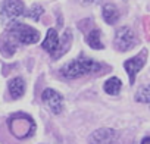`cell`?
Returning a JSON list of instances; mask_svg holds the SVG:
<instances>
[{
  "instance_id": "cell-1",
  "label": "cell",
  "mask_w": 150,
  "mask_h": 144,
  "mask_svg": "<svg viewBox=\"0 0 150 144\" xmlns=\"http://www.w3.org/2000/svg\"><path fill=\"white\" fill-rule=\"evenodd\" d=\"M38 40H40V32L37 30H34L33 27L25 25V24L12 22L9 31L6 32V35L2 40V46L12 44V47L15 50L16 49L15 43H18V44H35Z\"/></svg>"
},
{
  "instance_id": "cell-2",
  "label": "cell",
  "mask_w": 150,
  "mask_h": 144,
  "mask_svg": "<svg viewBox=\"0 0 150 144\" xmlns=\"http://www.w3.org/2000/svg\"><path fill=\"white\" fill-rule=\"evenodd\" d=\"M102 69V65L97 63L93 59L88 57H77L71 60L69 63H66L62 69H60V75L69 80L74 78H80L83 75H88V74H94V72H99Z\"/></svg>"
},
{
  "instance_id": "cell-3",
  "label": "cell",
  "mask_w": 150,
  "mask_h": 144,
  "mask_svg": "<svg viewBox=\"0 0 150 144\" xmlns=\"http://www.w3.org/2000/svg\"><path fill=\"white\" fill-rule=\"evenodd\" d=\"M8 124H9V128H11L12 134L16 138H27L35 129V125H34L33 119L27 115H13L8 121Z\"/></svg>"
},
{
  "instance_id": "cell-4",
  "label": "cell",
  "mask_w": 150,
  "mask_h": 144,
  "mask_svg": "<svg viewBox=\"0 0 150 144\" xmlns=\"http://www.w3.org/2000/svg\"><path fill=\"white\" fill-rule=\"evenodd\" d=\"M25 15V6L21 0H5L0 8V18L3 22H16L18 18Z\"/></svg>"
},
{
  "instance_id": "cell-5",
  "label": "cell",
  "mask_w": 150,
  "mask_h": 144,
  "mask_svg": "<svg viewBox=\"0 0 150 144\" xmlns=\"http://www.w3.org/2000/svg\"><path fill=\"white\" fill-rule=\"evenodd\" d=\"M113 43H115V47L119 52H128L137 44V38H135L131 28L121 27L115 34V41Z\"/></svg>"
},
{
  "instance_id": "cell-6",
  "label": "cell",
  "mask_w": 150,
  "mask_h": 144,
  "mask_svg": "<svg viewBox=\"0 0 150 144\" xmlns=\"http://www.w3.org/2000/svg\"><path fill=\"white\" fill-rule=\"evenodd\" d=\"M146 59H147V50H143L140 54H137V56H134V57H131V59L124 62V68H125L127 74L129 77V84L131 85L135 83V77H137L138 72L143 69V66L146 63Z\"/></svg>"
},
{
  "instance_id": "cell-7",
  "label": "cell",
  "mask_w": 150,
  "mask_h": 144,
  "mask_svg": "<svg viewBox=\"0 0 150 144\" xmlns=\"http://www.w3.org/2000/svg\"><path fill=\"white\" fill-rule=\"evenodd\" d=\"M41 100L53 115H59L63 110V97L53 88H46L41 93Z\"/></svg>"
},
{
  "instance_id": "cell-8",
  "label": "cell",
  "mask_w": 150,
  "mask_h": 144,
  "mask_svg": "<svg viewBox=\"0 0 150 144\" xmlns=\"http://www.w3.org/2000/svg\"><path fill=\"white\" fill-rule=\"evenodd\" d=\"M118 134L112 128H100L96 129L88 137V144H116Z\"/></svg>"
},
{
  "instance_id": "cell-9",
  "label": "cell",
  "mask_w": 150,
  "mask_h": 144,
  "mask_svg": "<svg viewBox=\"0 0 150 144\" xmlns=\"http://www.w3.org/2000/svg\"><path fill=\"white\" fill-rule=\"evenodd\" d=\"M43 49L50 53L53 57H59V52H60V40L57 35V31L54 28H50L46 34V38L43 41Z\"/></svg>"
},
{
  "instance_id": "cell-10",
  "label": "cell",
  "mask_w": 150,
  "mask_h": 144,
  "mask_svg": "<svg viewBox=\"0 0 150 144\" xmlns=\"http://www.w3.org/2000/svg\"><path fill=\"white\" fill-rule=\"evenodd\" d=\"M24 93H25V81L21 77H16L9 81V94L13 100L22 97Z\"/></svg>"
},
{
  "instance_id": "cell-11",
  "label": "cell",
  "mask_w": 150,
  "mask_h": 144,
  "mask_svg": "<svg viewBox=\"0 0 150 144\" xmlns=\"http://www.w3.org/2000/svg\"><path fill=\"white\" fill-rule=\"evenodd\" d=\"M102 15H103L105 22H106V24H109V25H113V24L119 19V12H118L116 6H115V5H112V3H108V5H105V6H103Z\"/></svg>"
},
{
  "instance_id": "cell-12",
  "label": "cell",
  "mask_w": 150,
  "mask_h": 144,
  "mask_svg": "<svg viewBox=\"0 0 150 144\" xmlns=\"http://www.w3.org/2000/svg\"><path fill=\"white\" fill-rule=\"evenodd\" d=\"M86 43L91 49H94V50H102L105 47V44L102 43V32H100V30H91L87 34V37H86Z\"/></svg>"
},
{
  "instance_id": "cell-13",
  "label": "cell",
  "mask_w": 150,
  "mask_h": 144,
  "mask_svg": "<svg viewBox=\"0 0 150 144\" xmlns=\"http://www.w3.org/2000/svg\"><path fill=\"white\" fill-rule=\"evenodd\" d=\"M121 88H122V83H121V80L116 78V77H110V78L105 83V85H103V90H105L109 96H116V94H119Z\"/></svg>"
},
{
  "instance_id": "cell-14",
  "label": "cell",
  "mask_w": 150,
  "mask_h": 144,
  "mask_svg": "<svg viewBox=\"0 0 150 144\" xmlns=\"http://www.w3.org/2000/svg\"><path fill=\"white\" fill-rule=\"evenodd\" d=\"M135 102L138 103H150V84L146 87H141L137 93H135Z\"/></svg>"
},
{
  "instance_id": "cell-15",
  "label": "cell",
  "mask_w": 150,
  "mask_h": 144,
  "mask_svg": "<svg viewBox=\"0 0 150 144\" xmlns=\"http://www.w3.org/2000/svg\"><path fill=\"white\" fill-rule=\"evenodd\" d=\"M25 15L30 16V18H33L34 21H38V18L43 15V8H41L40 5H35V6H33Z\"/></svg>"
},
{
  "instance_id": "cell-16",
  "label": "cell",
  "mask_w": 150,
  "mask_h": 144,
  "mask_svg": "<svg viewBox=\"0 0 150 144\" xmlns=\"http://www.w3.org/2000/svg\"><path fill=\"white\" fill-rule=\"evenodd\" d=\"M78 2H81L83 5H91V3H96L97 0H78Z\"/></svg>"
},
{
  "instance_id": "cell-17",
  "label": "cell",
  "mask_w": 150,
  "mask_h": 144,
  "mask_svg": "<svg viewBox=\"0 0 150 144\" xmlns=\"http://www.w3.org/2000/svg\"><path fill=\"white\" fill-rule=\"evenodd\" d=\"M141 144H150V137H144L141 140Z\"/></svg>"
}]
</instances>
